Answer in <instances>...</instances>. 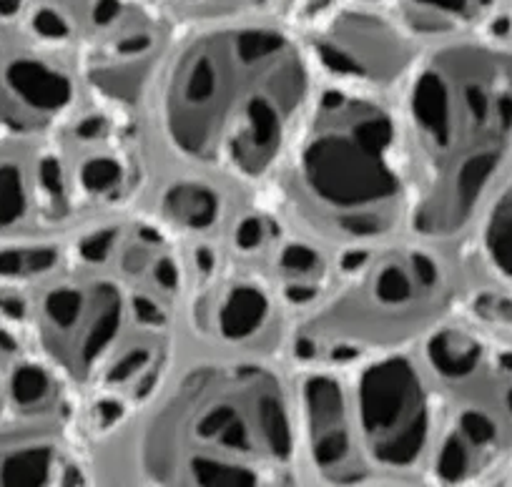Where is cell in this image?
Returning a JSON list of instances; mask_svg holds the SVG:
<instances>
[{"mask_svg":"<svg viewBox=\"0 0 512 487\" xmlns=\"http://www.w3.org/2000/svg\"><path fill=\"white\" fill-rule=\"evenodd\" d=\"M319 83L282 13L179 23L141 108L154 166L264 196Z\"/></svg>","mask_w":512,"mask_h":487,"instance_id":"cell-1","label":"cell"},{"mask_svg":"<svg viewBox=\"0 0 512 487\" xmlns=\"http://www.w3.org/2000/svg\"><path fill=\"white\" fill-rule=\"evenodd\" d=\"M88 450L93 487H317L282 357L181 342L159 385Z\"/></svg>","mask_w":512,"mask_h":487,"instance_id":"cell-2","label":"cell"},{"mask_svg":"<svg viewBox=\"0 0 512 487\" xmlns=\"http://www.w3.org/2000/svg\"><path fill=\"white\" fill-rule=\"evenodd\" d=\"M395 111L410 236L460 249L512 176V33L490 26L427 43Z\"/></svg>","mask_w":512,"mask_h":487,"instance_id":"cell-3","label":"cell"},{"mask_svg":"<svg viewBox=\"0 0 512 487\" xmlns=\"http://www.w3.org/2000/svg\"><path fill=\"white\" fill-rule=\"evenodd\" d=\"M264 199L294 234L339 259L410 236L395 98L319 83Z\"/></svg>","mask_w":512,"mask_h":487,"instance_id":"cell-4","label":"cell"},{"mask_svg":"<svg viewBox=\"0 0 512 487\" xmlns=\"http://www.w3.org/2000/svg\"><path fill=\"white\" fill-rule=\"evenodd\" d=\"M465 289L460 252L415 236L347 257L292 317L282 359L292 370H344L412 352L460 312Z\"/></svg>","mask_w":512,"mask_h":487,"instance_id":"cell-5","label":"cell"},{"mask_svg":"<svg viewBox=\"0 0 512 487\" xmlns=\"http://www.w3.org/2000/svg\"><path fill=\"white\" fill-rule=\"evenodd\" d=\"M287 18L319 81L379 96L395 98L427 46L392 13L357 0H292Z\"/></svg>","mask_w":512,"mask_h":487,"instance_id":"cell-6","label":"cell"},{"mask_svg":"<svg viewBox=\"0 0 512 487\" xmlns=\"http://www.w3.org/2000/svg\"><path fill=\"white\" fill-rule=\"evenodd\" d=\"M83 98L76 51L0 21V139H53Z\"/></svg>","mask_w":512,"mask_h":487,"instance_id":"cell-7","label":"cell"},{"mask_svg":"<svg viewBox=\"0 0 512 487\" xmlns=\"http://www.w3.org/2000/svg\"><path fill=\"white\" fill-rule=\"evenodd\" d=\"M16 422H76L81 405L43 362L16 322L0 314V427Z\"/></svg>","mask_w":512,"mask_h":487,"instance_id":"cell-8","label":"cell"},{"mask_svg":"<svg viewBox=\"0 0 512 487\" xmlns=\"http://www.w3.org/2000/svg\"><path fill=\"white\" fill-rule=\"evenodd\" d=\"M467 277L512 294V176L500 186L462 247L457 249Z\"/></svg>","mask_w":512,"mask_h":487,"instance_id":"cell-9","label":"cell"},{"mask_svg":"<svg viewBox=\"0 0 512 487\" xmlns=\"http://www.w3.org/2000/svg\"><path fill=\"white\" fill-rule=\"evenodd\" d=\"M357 3L392 13L425 43L482 31L497 26L500 18V0H357Z\"/></svg>","mask_w":512,"mask_h":487,"instance_id":"cell-10","label":"cell"},{"mask_svg":"<svg viewBox=\"0 0 512 487\" xmlns=\"http://www.w3.org/2000/svg\"><path fill=\"white\" fill-rule=\"evenodd\" d=\"M500 13H510L512 18V0H500Z\"/></svg>","mask_w":512,"mask_h":487,"instance_id":"cell-11","label":"cell"}]
</instances>
